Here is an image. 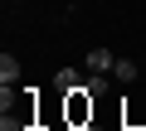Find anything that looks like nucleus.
<instances>
[{
  "instance_id": "f257e3e1",
  "label": "nucleus",
  "mask_w": 146,
  "mask_h": 131,
  "mask_svg": "<svg viewBox=\"0 0 146 131\" xmlns=\"http://www.w3.org/2000/svg\"><path fill=\"white\" fill-rule=\"evenodd\" d=\"M63 97H68V121H73V126H88V117H93V92L78 83V88L63 92Z\"/></svg>"
},
{
  "instance_id": "0eeeda50",
  "label": "nucleus",
  "mask_w": 146,
  "mask_h": 131,
  "mask_svg": "<svg viewBox=\"0 0 146 131\" xmlns=\"http://www.w3.org/2000/svg\"><path fill=\"white\" fill-rule=\"evenodd\" d=\"M83 88H88L93 97H98V92H107V73H88V78H83Z\"/></svg>"
},
{
  "instance_id": "20e7f679",
  "label": "nucleus",
  "mask_w": 146,
  "mask_h": 131,
  "mask_svg": "<svg viewBox=\"0 0 146 131\" xmlns=\"http://www.w3.org/2000/svg\"><path fill=\"white\" fill-rule=\"evenodd\" d=\"M78 83H83V78H78V68H58V73H54V92H73Z\"/></svg>"
},
{
  "instance_id": "f03ea898",
  "label": "nucleus",
  "mask_w": 146,
  "mask_h": 131,
  "mask_svg": "<svg viewBox=\"0 0 146 131\" xmlns=\"http://www.w3.org/2000/svg\"><path fill=\"white\" fill-rule=\"evenodd\" d=\"M112 63H117L112 49H93V53H88V73H112Z\"/></svg>"
},
{
  "instance_id": "7ed1b4c3",
  "label": "nucleus",
  "mask_w": 146,
  "mask_h": 131,
  "mask_svg": "<svg viewBox=\"0 0 146 131\" xmlns=\"http://www.w3.org/2000/svg\"><path fill=\"white\" fill-rule=\"evenodd\" d=\"M0 83H5V88L20 83V58H15V53H0Z\"/></svg>"
},
{
  "instance_id": "423d86ee",
  "label": "nucleus",
  "mask_w": 146,
  "mask_h": 131,
  "mask_svg": "<svg viewBox=\"0 0 146 131\" xmlns=\"http://www.w3.org/2000/svg\"><path fill=\"white\" fill-rule=\"evenodd\" d=\"M25 126H29V121H25L20 112H5V117H0V131H25Z\"/></svg>"
},
{
  "instance_id": "39448f33",
  "label": "nucleus",
  "mask_w": 146,
  "mask_h": 131,
  "mask_svg": "<svg viewBox=\"0 0 146 131\" xmlns=\"http://www.w3.org/2000/svg\"><path fill=\"white\" fill-rule=\"evenodd\" d=\"M112 78H117V83H136V63H131V58H117V63H112Z\"/></svg>"
}]
</instances>
